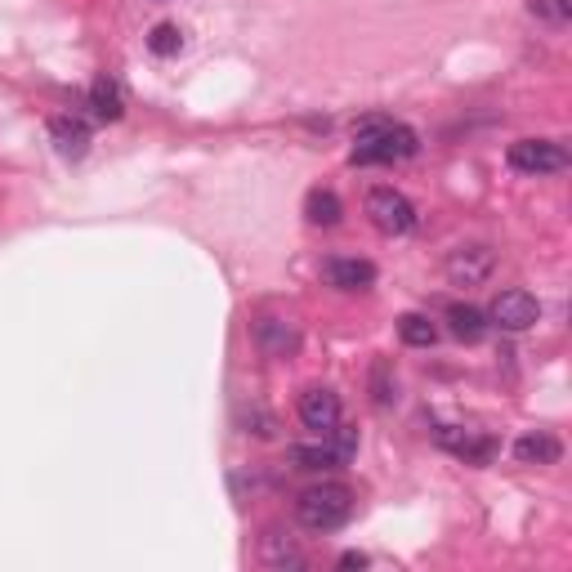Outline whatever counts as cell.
<instances>
[{"mask_svg":"<svg viewBox=\"0 0 572 572\" xmlns=\"http://www.w3.org/2000/svg\"><path fill=\"white\" fill-rule=\"evenodd\" d=\"M340 568H367V555H362V550H345V555H340Z\"/></svg>","mask_w":572,"mask_h":572,"instance_id":"603a6c76","label":"cell"},{"mask_svg":"<svg viewBox=\"0 0 572 572\" xmlns=\"http://www.w3.org/2000/svg\"><path fill=\"white\" fill-rule=\"evenodd\" d=\"M90 108L99 121H121L126 117V90H121L117 76H99L90 85Z\"/></svg>","mask_w":572,"mask_h":572,"instance_id":"5bb4252c","label":"cell"},{"mask_svg":"<svg viewBox=\"0 0 572 572\" xmlns=\"http://www.w3.org/2000/svg\"><path fill=\"white\" fill-rule=\"evenodd\" d=\"M371 403L376 407H394L398 403V376L385 358L371 362Z\"/></svg>","mask_w":572,"mask_h":572,"instance_id":"d6986e66","label":"cell"},{"mask_svg":"<svg viewBox=\"0 0 572 572\" xmlns=\"http://www.w3.org/2000/svg\"><path fill=\"white\" fill-rule=\"evenodd\" d=\"M260 564L269 568H304V555L295 546V537H282V532H264L260 541Z\"/></svg>","mask_w":572,"mask_h":572,"instance_id":"9a60e30c","label":"cell"},{"mask_svg":"<svg viewBox=\"0 0 572 572\" xmlns=\"http://www.w3.org/2000/svg\"><path fill=\"white\" fill-rule=\"evenodd\" d=\"M398 336H403V345H412V349H429L438 340V327L425 318V313H407V318H398Z\"/></svg>","mask_w":572,"mask_h":572,"instance_id":"ffe728a7","label":"cell"},{"mask_svg":"<svg viewBox=\"0 0 572 572\" xmlns=\"http://www.w3.org/2000/svg\"><path fill=\"white\" fill-rule=\"evenodd\" d=\"M354 505L358 501L345 483H313V488H304L300 501H295V519L309 532H336L354 519Z\"/></svg>","mask_w":572,"mask_h":572,"instance_id":"7a4b0ae2","label":"cell"},{"mask_svg":"<svg viewBox=\"0 0 572 572\" xmlns=\"http://www.w3.org/2000/svg\"><path fill=\"white\" fill-rule=\"evenodd\" d=\"M559 456H564V443L550 429H532V434L514 438V461L519 465H555Z\"/></svg>","mask_w":572,"mask_h":572,"instance_id":"4fadbf2b","label":"cell"},{"mask_svg":"<svg viewBox=\"0 0 572 572\" xmlns=\"http://www.w3.org/2000/svg\"><path fill=\"white\" fill-rule=\"evenodd\" d=\"M358 452V429L349 425H336L331 434H322V443H291L286 447V461L295 470H345Z\"/></svg>","mask_w":572,"mask_h":572,"instance_id":"3957f363","label":"cell"},{"mask_svg":"<svg viewBox=\"0 0 572 572\" xmlns=\"http://www.w3.org/2000/svg\"><path fill=\"white\" fill-rule=\"evenodd\" d=\"M237 425H242V434H255V438H278V416H273L269 407H260V403L237 407Z\"/></svg>","mask_w":572,"mask_h":572,"instance_id":"ac0fdd59","label":"cell"},{"mask_svg":"<svg viewBox=\"0 0 572 572\" xmlns=\"http://www.w3.org/2000/svg\"><path fill=\"white\" fill-rule=\"evenodd\" d=\"M555 9H559V14H564V23L572 18V0H555Z\"/></svg>","mask_w":572,"mask_h":572,"instance_id":"cb8c5ba5","label":"cell"},{"mask_svg":"<svg viewBox=\"0 0 572 572\" xmlns=\"http://www.w3.org/2000/svg\"><path fill=\"white\" fill-rule=\"evenodd\" d=\"M438 447L452 452V456H461L465 465H492V456H497V438L479 434V429H461V425L438 429Z\"/></svg>","mask_w":572,"mask_h":572,"instance_id":"30bf717a","label":"cell"},{"mask_svg":"<svg viewBox=\"0 0 572 572\" xmlns=\"http://www.w3.org/2000/svg\"><path fill=\"white\" fill-rule=\"evenodd\" d=\"M421 152L412 126L394 117H362L354 126V148H349V166H394Z\"/></svg>","mask_w":572,"mask_h":572,"instance_id":"6da1fadb","label":"cell"},{"mask_svg":"<svg viewBox=\"0 0 572 572\" xmlns=\"http://www.w3.org/2000/svg\"><path fill=\"white\" fill-rule=\"evenodd\" d=\"M300 425L313 429V434H331V429L340 425V416H345V407H340V394L327 385H309L300 394Z\"/></svg>","mask_w":572,"mask_h":572,"instance_id":"52a82bcc","label":"cell"},{"mask_svg":"<svg viewBox=\"0 0 572 572\" xmlns=\"http://www.w3.org/2000/svg\"><path fill=\"white\" fill-rule=\"evenodd\" d=\"M505 161L519 175H555V170H568V148L555 139H519L510 143Z\"/></svg>","mask_w":572,"mask_h":572,"instance_id":"5b68a950","label":"cell"},{"mask_svg":"<svg viewBox=\"0 0 572 572\" xmlns=\"http://www.w3.org/2000/svg\"><path fill=\"white\" fill-rule=\"evenodd\" d=\"M304 215H309V224H318V228H336L340 215H345V206H340V197L331 193V188H313V193L304 197Z\"/></svg>","mask_w":572,"mask_h":572,"instance_id":"e0dca14e","label":"cell"},{"mask_svg":"<svg viewBox=\"0 0 572 572\" xmlns=\"http://www.w3.org/2000/svg\"><path fill=\"white\" fill-rule=\"evenodd\" d=\"M251 340H255V349H260L264 358H291L295 349H300V327H295L291 318H273V313H264V318L251 322Z\"/></svg>","mask_w":572,"mask_h":572,"instance_id":"9c48e42d","label":"cell"},{"mask_svg":"<svg viewBox=\"0 0 572 572\" xmlns=\"http://www.w3.org/2000/svg\"><path fill=\"white\" fill-rule=\"evenodd\" d=\"M367 219L376 224V233H385V237H407L416 228V206H412V197L407 193H398V188H371L367 193Z\"/></svg>","mask_w":572,"mask_h":572,"instance_id":"277c9868","label":"cell"},{"mask_svg":"<svg viewBox=\"0 0 572 572\" xmlns=\"http://www.w3.org/2000/svg\"><path fill=\"white\" fill-rule=\"evenodd\" d=\"M447 322H452V336L465 340V345L488 336V313L474 309V304H452V309H447Z\"/></svg>","mask_w":572,"mask_h":572,"instance_id":"2e32d148","label":"cell"},{"mask_svg":"<svg viewBox=\"0 0 572 572\" xmlns=\"http://www.w3.org/2000/svg\"><path fill=\"white\" fill-rule=\"evenodd\" d=\"M322 278H327V286H336V291H367V286L376 282V264L349 260V255H331V260L322 264Z\"/></svg>","mask_w":572,"mask_h":572,"instance_id":"7c38bea8","label":"cell"},{"mask_svg":"<svg viewBox=\"0 0 572 572\" xmlns=\"http://www.w3.org/2000/svg\"><path fill=\"white\" fill-rule=\"evenodd\" d=\"M148 50L157 54V59H175V54L184 50V32H179L175 23H157L148 32Z\"/></svg>","mask_w":572,"mask_h":572,"instance_id":"44dd1931","label":"cell"},{"mask_svg":"<svg viewBox=\"0 0 572 572\" xmlns=\"http://www.w3.org/2000/svg\"><path fill=\"white\" fill-rule=\"evenodd\" d=\"M90 121L85 117H72V112H59V117H50V143L54 152H59L63 161H81L85 152H90Z\"/></svg>","mask_w":572,"mask_h":572,"instance_id":"8fae6325","label":"cell"},{"mask_svg":"<svg viewBox=\"0 0 572 572\" xmlns=\"http://www.w3.org/2000/svg\"><path fill=\"white\" fill-rule=\"evenodd\" d=\"M528 9L541 18V23H555V27H564V14L555 9V0H528Z\"/></svg>","mask_w":572,"mask_h":572,"instance_id":"7402d4cb","label":"cell"},{"mask_svg":"<svg viewBox=\"0 0 572 572\" xmlns=\"http://www.w3.org/2000/svg\"><path fill=\"white\" fill-rule=\"evenodd\" d=\"M488 318L497 322L501 331H528L541 322V304L532 291H519V286H510V291H497L488 304Z\"/></svg>","mask_w":572,"mask_h":572,"instance_id":"8992f818","label":"cell"},{"mask_svg":"<svg viewBox=\"0 0 572 572\" xmlns=\"http://www.w3.org/2000/svg\"><path fill=\"white\" fill-rule=\"evenodd\" d=\"M492 269H497V251L483 242H470V246H456L452 255H447V278L456 286H479L492 278Z\"/></svg>","mask_w":572,"mask_h":572,"instance_id":"ba28073f","label":"cell"}]
</instances>
